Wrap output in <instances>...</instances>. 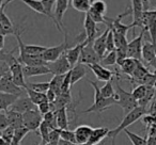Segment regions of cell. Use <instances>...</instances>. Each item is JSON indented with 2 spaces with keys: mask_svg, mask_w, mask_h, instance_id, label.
I'll use <instances>...</instances> for the list:
<instances>
[{
  "mask_svg": "<svg viewBox=\"0 0 156 145\" xmlns=\"http://www.w3.org/2000/svg\"><path fill=\"white\" fill-rule=\"evenodd\" d=\"M60 138H61V140H64V141H67V142L73 143V144H76V138H75V132H74V130H69V129L61 130L60 129Z\"/></svg>",
  "mask_w": 156,
  "mask_h": 145,
  "instance_id": "obj_44",
  "label": "cell"
},
{
  "mask_svg": "<svg viewBox=\"0 0 156 145\" xmlns=\"http://www.w3.org/2000/svg\"><path fill=\"white\" fill-rule=\"evenodd\" d=\"M45 145H51V144H49V143H47V144H45Z\"/></svg>",
  "mask_w": 156,
  "mask_h": 145,
  "instance_id": "obj_60",
  "label": "cell"
},
{
  "mask_svg": "<svg viewBox=\"0 0 156 145\" xmlns=\"http://www.w3.org/2000/svg\"><path fill=\"white\" fill-rule=\"evenodd\" d=\"M50 131H51V129H50V128L48 127L44 122H42V124L39 127V133H40V136H41L42 144L43 145H45L48 143V138H49Z\"/></svg>",
  "mask_w": 156,
  "mask_h": 145,
  "instance_id": "obj_41",
  "label": "cell"
},
{
  "mask_svg": "<svg viewBox=\"0 0 156 145\" xmlns=\"http://www.w3.org/2000/svg\"><path fill=\"white\" fill-rule=\"evenodd\" d=\"M132 2V14L133 22L130 24L133 28V35H136L135 29L140 27L142 29V15H143V5L141 0H133Z\"/></svg>",
  "mask_w": 156,
  "mask_h": 145,
  "instance_id": "obj_11",
  "label": "cell"
},
{
  "mask_svg": "<svg viewBox=\"0 0 156 145\" xmlns=\"http://www.w3.org/2000/svg\"><path fill=\"white\" fill-rule=\"evenodd\" d=\"M141 119H142V123L147 126V129L156 127V114L147 113V114H144L141 117Z\"/></svg>",
  "mask_w": 156,
  "mask_h": 145,
  "instance_id": "obj_43",
  "label": "cell"
},
{
  "mask_svg": "<svg viewBox=\"0 0 156 145\" xmlns=\"http://www.w3.org/2000/svg\"><path fill=\"white\" fill-rule=\"evenodd\" d=\"M124 132L126 133V136H128L129 141L133 143V145H147V138H143V136H138L137 133L129 131V130L125 129Z\"/></svg>",
  "mask_w": 156,
  "mask_h": 145,
  "instance_id": "obj_38",
  "label": "cell"
},
{
  "mask_svg": "<svg viewBox=\"0 0 156 145\" xmlns=\"http://www.w3.org/2000/svg\"><path fill=\"white\" fill-rule=\"evenodd\" d=\"M149 65L151 67H153V69H154V71H156V57L153 59V60L151 61V62H149Z\"/></svg>",
  "mask_w": 156,
  "mask_h": 145,
  "instance_id": "obj_55",
  "label": "cell"
},
{
  "mask_svg": "<svg viewBox=\"0 0 156 145\" xmlns=\"http://www.w3.org/2000/svg\"><path fill=\"white\" fill-rule=\"evenodd\" d=\"M37 111L40 112V114L43 116V115H45V114H47V113H49V112H51V108H50V104L48 102H43V104H41V105H39V106L37 107Z\"/></svg>",
  "mask_w": 156,
  "mask_h": 145,
  "instance_id": "obj_49",
  "label": "cell"
},
{
  "mask_svg": "<svg viewBox=\"0 0 156 145\" xmlns=\"http://www.w3.org/2000/svg\"><path fill=\"white\" fill-rule=\"evenodd\" d=\"M3 3H5V1H1V0H0V10L2 9V7H3Z\"/></svg>",
  "mask_w": 156,
  "mask_h": 145,
  "instance_id": "obj_58",
  "label": "cell"
},
{
  "mask_svg": "<svg viewBox=\"0 0 156 145\" xmlns=\"http://www.w3.org/2000/svg\"><path fill=\"white\" fill-rule=\"evenodd\" d=\"M8 117V123H9V126L14 129H17V128H20L24 126V123H23V114L18 112H15V111H7L5 112Z\"/></svg>",
  "mask_w": 156,
  "mask_h": 145,
  "instance_id": "obj_26",
  "label": "cell"
},
{
  "mask_svg": "<svg viewBox=\"0 0 156 145\" xmlns=\"http://www.w3.org/2000/svg\"><path fill=\"white\" fill-rule=\"evenodd\" d=\"M23 2L26 5H28L30 9H32L34 12L46 16L45 10H44L43 3H42V0H23Z\"/></svg>",
  "mask_w": 156,
  "mask_h": 145,
  "instance_id": "obj_30",
  "label": "cell"
},
{
  "mask_svg": "<svg viewBox=\"0 0 156 145\" xmlns=\"http://www.w3.org/2000/svg\"><path fill=\"white\" fill-rule=\"evenodd\" d=\"M69 48V44L67 41V32L64 33V42L58 46H54V47H47L46 51L42 54V59L45 61L46 63H51L58 60L62 54H64L67 49Z\"/></svg>",
  "mask_w": 156,
  "mask_h": 145,
  "instance_id": "obj_4",
  "label": "cell"
},
{
  "mask_svg": "<svg viewBox=\"0 0 156 145\" xmlns=\"http://www.w3.org/2000/svg\"><path fill=\"white\" fill-rule=\"evenodd\" d=\"M26 93L28 95L29 99L32 102V104L34 106H39V105L43 104V102H47V98H46V94H43V93H37L35 91H32L30 90L29 88H26Z\"/></svg>",
  "mask_w": 156,
  "mask_h": 145,
  "instance_id": "obj_28",
  "label": "cell"
},
{
  "mask_svg": "<svg viewBox=\"0 0 156 145\" xmlns=\"http://www.w3.org/2000/svg\"><path fill=\"white\" fill-rule=\"evenodd\" d=\"M154 89H155V91H156V82H155V85H154Z\"/></svg>",
  "mask_w": 156,
  "mask_h": 145,
  "instance_id": "obj_59",
  "label": "cell"
},
{
  "mask_svg": "<svg viewBox=\"0 0 156 145\" xmlns=\"http://www.w3.org/2000/svg\"><path fill=\"white\" fill-rule=\"evenodd\" d=\"M76 145H78V144H76ZM85 145H88V144H85Z\"/></svg>",
  "mask_w": 156,
  "mask_h": 145,
  "instance_id": "obj_62",
  "label": "cell"
},
{
  "mask_svg": "<svg viewBox=\"0 0 156 145\" xmlns=\"http://www.w3.org/2000/svg\"><path fill=\"white\" fill-rule=\"evenodd\" d=\"M0 92L16 96H22L24 94L22 88H18L16 85H14L10 71L0 79Z\"/></svg>",
  "mask_w": 156,
  "mask_h": 145,
  "instance_id": "obj_10",
  "label": "cell"
},
{
  "mask_svg": "<svg viewBox=\"0 0 156 145\" xmlns=\"http://www.w3.org/2000/svg\"><path fill=\"white\" fill-rule=\"evenodd\" d=\"M29 132L30 131H29L25 126L15 129V132H14V136H13V140H12L11 145H20V142L23 141V139H24L25 136L29 133Z\"/></svg>",
  "mask_w": 156,
  "mask_h": 145,
  "instance_id": "obj_33",
  "label": "cell"
},
{
  "mask_svg": "<svg viewBox=\"0 0 156 145\" xmlns=\"http://www.w3.org/2000/svg\"><path fill=\"white\" fill-rule=\"evenodd\" d=\"M115 50V39H113V33L112 31H109L108 35H107V40H106V54L107 52H110Z\"/></svg>",
  "mask_w": 156,
  "mask_h": 145,
  "instance_id": "obj_48",
  "label": "cell"
},
{
  "mask_svg": "<svg viewBox=\"0 0 156 145\" xmlns=\"http://www.w3.org/2000/svg\"><path fill=\"white\" fill-rule=\"evenodd\" d=\"M113 33V39H115V49H121V50H125L127 51V45H128V41L126 39V36L123 35L117 34L112 31Z\"/></svg>",
  "mask_w": 156,
  "mask_h": 145,
  "instance_id": "obj_36",
  "label": "cell"
},
{
  "mask_svg": "<svg viewBox=\"0 0 156 145\" xmlns=\"http://www.w3.org/2000/svg\"><path fill=\"white\" fill-rule=\"evenodd\" d=\"M69 73H71V85L73 87L77 81L81 80L87 75L88 66L87 65L80 64V63H77L75 66L72 67Z\"/></svg>",
  "mask_w": 156,
  "mask_h": 145,
  "instance_id": "obj_20",
  "label": "cell"
},
{
  "mask_svg": "<svg viewBox=\"0 0 156 145\" xmlns=\"http://www.w3.org/2000/svg\"><path fill=\"white\" fill-rule=\"evenodd\" d=\"M113 80H110L108 82H106L102 88H100L101 95L105 98H113L115 97V88H113Z\"/></svg>",
  "mask_w": 156,
  "mask_h": 145,
  "instance_id": "obj_32",
  "label": "cell"
},
{
  "mask_svg": "<svg viewBox=\"0 0 156 145\" xmlns=\"http://www.w3.org/2000/svg\"><path fill=\"white\" fill-rule=\"evenodd\" d=\"M110 29L107 28L105 30V32L103 34H101L100 36H98L93 42V49L95 50V52L98 54L101 59L106 54V40H107V35H108Z\"/></svg>",
  "mask_w": 156,
  "mask_h": 145,
  "instance_id": "obj_18",
  "label": "cell"
},
{
  "mask_svg": "<svg viewBox=\"0 0 156 145\" xmlns=\"http://www.w3.org/2000/svg\"><path fill=\"white\" fill-rule=\"evenodd\" d=\"M87 14L89 15V17L91 18V19L93 20L95 24L107 25V18H108V17H106V16H103V15H101V14H98V13H95V12L91 11V10H90Z\"/></svg>",
  "mask_w": 156,
  "mask_h": 145,
  "instance_id": "obj_46",
  "label": "cell"
},
{
  "mask_svg": "<svg viewBox=\"0 0 156 145\" xmlns=\"http://www.w3.org/2000/svg\"><path fill=\"white\" fill-rule=\"evenodd\" d=\"M145 94H147V85H138L136 87H134V90L132 92L133 97L135 98V100L137 102L142 99L145 96Z\"/></svg>",
  "mask_w": 156,
  "mask_h": 145,
  "instance_id": "obj_40",
  "label": "cell"
},
{
  "mask_svg": "<svg viewBox=\"0 0 156 145\" xmlns=\"http://www.w3.org/2000/svg\"><path fill=\"white\" fill-rule=\"evenodd\" d=\"M83 27H85V41L88 44H93L94 40L98 37L96 35L98 33V29L96 27V24L89 17L88 14H86L85 16Z\"/></svg>",
  "mask_w": 156,
  "mask_h": 145,
  "instance_id": "obj_14",
  "label": "cell"
},
{
  "mask_svg": "<svg viewBox=\"0 0 156 145\" xmlns=\"http://www.w3.org/2000/svg\"><path fill=\"white\" fill-rule=\"evenodd\" d=\"M88 82L92 85V88H93V90H94V102H93V105H91V107H90L89 109L83 111V113H92V112L101 113V112H103V111L107 110L108 108H110L113 105H117L115 97L105 98L101 95V91L98 85V82L90 80V79H88Z\"/></svg>",
  "mask_w": 156,
  "mask_h": 145,
  "instance_id": "obj_3",
  "label": "cell"
},
{
  "mask_svg": "<svg viewBox=\"0 0 156 145\" xmlns=\"http://www.w3.org/2000/svg\"><path fill=\"white\" fill-rule=\"evenodd\" d=\"M109 128L107 127H98L93 128V131L90 136V140L88 142V145H98L100 142H102L106 136H108Z\"/></svg>",
  "mask_w": 156,
  "mask_h": 145,
  "instance_id": "obj_21",
  "label": "cell"
},
{
  "mask_svg": "<svg viewBox=\"0 0 156 145\" xmlns=\"http://www.w3.org/2000/svg\"><path fill=\"white\" fill-rule=\"evenodd\" d=\"M46 66L49 68L50 73L54 74V76H58V75H66L69 71L72 69V66L69 62L66 59V54H62V56L56 60L55 62L47 63Z\"/></svg>",
  "mask_w": 156,
  "mask_h": 145,
  "instance_id": "obj_7",
  "label": "cell"
},
{
  "mask_svg": "<svg viewBox=\"0 0 156 145\" xmlns=\"http://www.w3.org/2000/svg\"><path fill=\"white\" fill-rule=\"evenodd\" d=\"M91 3H92L91 0H72L71 1V5L76 11L83 12L86 14L90 11Z\"/></svg>",
  "mask_w": 156,
  "mask_h": 145,
  "instance_id": "obj_29",
  "label": "cell"
},
{
  "mask_svg": "<svg viewBox=\"0 0 156 145\" xmlns=\"http://www.w3.org/2000/svg\"><path fill=\"white\" fill-rule=\"evenodd\" d=\"M0 145H9L2 138H1V136H0Z\"/></svg>",
  "mask_w": 156,
  "mask_h": 145,
  "instance_id": "obj_57",
  "label": "cell"
},
{
  "mask_svg": "<svg viewBox=\"0 0 156 145\" xmlns=\"http://www.w3.org/2000/svg\"><path fill=\"white\" fill-rule=\"evenodd\" d=\"M86 44H87V42L83 41V42H81V43L76 44V46H74V47H72V48H69V49L65 51L66 59L69 62L72 67H74L78 63L79 57H80V54H81V50H83V46H85Z\"/></svg>",
  "mask_w": 156,
  "mask_h": 145,
  "instance_id": "obj_17",
  "label": "cell"
},
{
  "mask_svg": "<svg viewBox=\"0 0 156 145\" xmlns=\"http://www.w3.org/2000/svg\"><path fill=\"white\" fill-rule=\"evenodd\" d=\"M55 115H56V122L58 129H69V116H67V108H61L59 110L55 111Z\"/></svg>",
  "mask_w": 156,
  "mask_h": 145,
  "instance_id": "obj_24",
  "label": "cell"
},
{
  "mask_svg": "<svg viewBox=\"0 0 156 145\" xmlns=\"http://www.w3.org/2000/svg\"><path fill=\"white\" fill-rule=\"evenodd\" d=\"M5 36H3V35L0 34V52L2 51L3 46H5Z\"/></svg>",
  "mask_w": 156,
  "mask_h": 145,
  "instance_id": "obj_54",
  "label": "cell"
},
{
  "mask_svg": "<svg viewBox=\"0 0 156 145\" xmlns=\"http://www.w3.org/2000/svg\"><path fill=\"white\" fill-rule=\"evenodd\" d=\"M90 10L95 12V13L105 16V14L107 12V5L103 0H94V1H92Z\"/></svg>",
  "mask_w": 156,
  "mask_h": 145,
  "instance_id": "obj_34",
  "label": "cell"
},
{
  "mask_svg": "<svg viewBox=\"0 0 156 145\" xmlns=\"http://www.w3.org/2000/svg\"><path fill=\"white\" fill-rule=\"evenodd\" d=\"M147 113V110L141 107H137L136 109H134L133 111H130L129 113L125 115L123 117V119L121 121V123L119 124L117 128H115L113 130H110L108 133V136L112 140V145H115V138L121 131H124L125 129H127L128 126L133 125L134 123H136L138 119H140L144 114Z\"/></svg>",
  "mask_w": 156,
  "mask_h": 145,
  "instance_id": "obj_1",
  "label": "cell"
},
{
  "mask_svg": "<svg viewBox=\"0 0 156 145\" xmlns=\"http://www.w3.org/2000/svg\"><path fill=\"white\" fill-rule=\"evenodd\" d=\"M11 1H5L2 9L0 10V34L3 35V36H7L9 34H14L16 29V27L13 25L12 20L10 19V17L5 12V7Z\"/></svg>",
  "mask_w": 156,
  "mask_h": 145,
  "instance_id": "obj_12",
  "label": "cell"
},
{
  "mask_svg": "<svg viewBox=\"0 0 156 145\" xmlns=\"http://www.w3.org/2000/svg\"><path fill=\"white\" fill-rule=\"evenodd\" d=\"M141 57H142V60L145 61V62H151L156 57V45H154L152 42L145 41L142 44Z\"/></svg>",
  "mask_w": 156,
  "mask_h": 145,
  "instance_id": "obj_23",
  "label": "cell"
},
{
  "mask_svg": "<svg viewBox=\"0 0 156 145\" xmlns=\"http://www.w3.org/2000/svg\"><path fill=\"white\" fill-rule=\"evenodd\" d=\"M92 131H93V128L88 125H80L78 126V127H76V129L74 130L75 138H76V144L78 145L88 144Z\"/></svg>",
  "mask_w": 156,
  "mask_h": 145,
  "instance_id": "obj_16",
  "label": "cell"
},
{
  "mask_svg": "<svg viewBox=\"0 0 156 145\" xmlns=\"http://www.w3.org/2000/svg\"><path fill=\"white\" fill-rule=\"evenodd\" d=\"M23 73H24L25 79L34 76L51 74L49 68L46 65H41V66H23Z\"/></svg>",
  "mask_w": 156,
  "mask_h": 145,
  "instance_id": "obj_19",
  "label": "cell"
},
{
  "mask_svg": "<svg viewBox=\"0 0 156 145\" xmlns=\"http://www.w3.org/2000/svg\"><path fill=\"white\" fill-rule=\"evenodd\" d=\"M42 3H43L44 10H45L46 16H47L49 19H51V22L55 24V26L57 27L56 20L54 18V14H52V8L56 5V0H42Z\"/></svg>",
  "mask_w": 156,
  "mask_h": 145,
  "instance_id": "obj_37",
  "label": "cell"
},
{
  "mask_svg": "<svg viewBox=\"0 0 156 145\" xmlns=\"http://www.w3.org/2000/svg\"><path fill=\"white\" fill-rule=\"evenodd\" d=\"M42 122H43V116L40 114L37 109L30 110L23 114V123L29 131H34V130L39 129Z\"/></svg>",
  "mask_w": 156,
  "mask_h": 145,
  "instance_id": "obj_9",
  "label": "cell"
},
{
  "mask_svg": "<svg viewBox=\"0 0 156 145\" xmlns=\"http://www.w3.org/2000/svg\"><path fill=\"white\" fill-rule=\"evenodd\" d=\"M43 122L51 130L58 129V127H57V122H56V115H55V112H49V113H47V114L43 115Z\"/></svg>",
  "mask_w": 156,
  "mask_h": 145,
  "instance_id": "obj_42",
  "label": "cell"
},
{
  "mask_svg": "<svg viewBox=\"0 0 156 145\" xmlns=\"http://www.w3.org/2000/svg\"><path fill=\"white\" fill-rule=\"evenodd\" d=\"M20 96L11 95V94L0 92V112H7L11 106L18 99Z\"/></svg>",
  "mask_w": 156,
  "mask_h": 145,
  "instance_id": "obj_25",
  "label": "cell"
},
{
  "mask_svg": "<svg viewBox=\"0 0 156 145\" xmlns=\"http://www.w3.org/2000/svg\"><path fill=\"white\" fill-rule=\"evenodd\" d=\"M60 129H54L50 131L49 138H48V143L51 145H58L60 141Z\"/></svg>",
  "mask_w": 156,
  "mask_h": 145,
  "instance_id": "obj_47",
  "label": "cell"
},
{
  "mask_svg": "<svg viewBox=\"0 0 156 145\" xmlns=\"http://www.w3.org/2000/svg\"><path fill=\"white\" fill-rule=\"evenodd\" d=\"M14 132H15V129L12 127H7L3 131H1V138L5 141L9 145H11L12 140H13V136H14Z\"/></svg>",
  "mask_w": 156,
  "mask_h": 145,
  "instance_id": "obj_45",
  "label": "cell"
},
{
  "mask_svg": "<svg viewBox=\"0 0 156 145\" xmlns=\"http://www.w3.org/2000/svg\"><path fill=\"white\" fill-rule=\"evenodd\" d=\"M145 33L144 29H141L140 33L138 36H135L132 41L128 42L127 45V58L135 59V60L141 61L142 57H141V50H142V44H143V35Z\"/></svg>",
  "mask_w": 156,
  "mask_h": 145,
  "instance_id": "obj_5",
  "label": "cell"
},
{
  "mask_svg": "<svg viewBox=\"0 0 156 145\" xmlns=\"http://www.w3.org/2000/svg\"><path fill=\"white\" fill-rule=\"evenodd\" d=\"M58 145H76V144H73V143H71V142H67V141L61 140V139H60V141H59Z\"/></svg>",
  "mask_w": 156,
  "mask_h": 145,
  "instance_id": "obj_56",
  "label": "cell"
},
{
  "mask_svg": "<svg viewBox=\"0 0 156 145\" xmlns=\"http://www.w3.org/2000/svg\"><path fill=\"white\" fill-rule=\"evenodd\" d=\"M27 88H29L32 91L37 93L46 94V92L49 90V81L48 82H37V83H27Z\"/></svg>",
  "mask_w": 156,
  "mask_h": 145,
  "instance_id": "obj_39",
  "label": "cell"
},
{
  "mask_svg": "<svg viewBox=\"0 0 156 145\" xmlns=\"http://www.w3.org/2000/svg\"><path fill=\"white\" fill-rule=\"evenodd\" d=\"M147 145H156V138L147 136Z\"/></svg>",
  "mask_w": 156,
  "mask_h": 145,
  "instance_id": "obj_53",
  "label": "cell"
},
{
  "mask_svg": "<svg viewBox=\"0 0 156 145\" xmlns=\"http://www.w3.org/2000/svg\"><path fill=\"white\" fill-rule=\"evenodd\" d=\"M10 69L9 66L5 62H2V61H0V79L2 78L7 73H9Z\"/></svg>",
  "mask_w": 156,
  "mask_h": 145,
  "instance_id": "obj_51",
  "label": "cell"
},
{
  "mask_svg": "<svg viewBox=\"0 0 156 145\" xmlns=\"http://www.w3.org/2000/svg\"><path fill=\"white\" fill-rule=\"evenodd\" d=\"M7 127H9L7 114L5 112H0V131H3Z\"/></svg>",
  "mask_w": 156,
  "mask_h": 145,
  "instance_id": "obj_50",
  "label": "cell"
},
{
  "mask_svg": "<svg viewBox=\"0 0 156 145\" xmlns=\"http://www.w3.org/2000/svg\"><path fill=\"white\" fill-rule=\"evenodd\" d=\"M88 68L91 69L92 73L95 75L96 79L98 81H105L108 82L110 80H113L115 77V71H112L110 69L106 68L101 64H93V65H88Z\"/></svg>",
  "mask_w": 156,
  "mask_h": 145,
  "instance_id": "obj_13",
  "label": "cell"
},
{
  "mask_svg": "<svg viewBox=\"0 0 156 145\" xmlns=\"http://www.w3.org/2000/svg\"><path fill=\"white\" fill-rule=\"evenodd\" d=\"M71 5V1L69 0H56L55 5V11H54V18L56 20L57 28L60 32L66 33V30L63 26V16L66 12L67 8Z\"/></svg>",
  "mask_w": 156,
  "mask_h": 145,
  "instance_id": "obj_6",
  "label": "cell"
},
{
  "mask_svg": "<svg viewBox=\"0 0 156 145\" xmlns=\"http://www.w3.org/2000/svg\"><path fill=\"white\" fill-rule=\"evenodd\" d=\"M46 98H47V102H49V104H52V102L56 100L57 98V94L55 93L54 91H51V90H48L47 92H46Z\"/></svg>",
  "mask_w": 156,
  "mask_h": 145,
  "instance_id": "obj_52",
  "label": "cell"
},
{
  "mask_svg": "<svg viewBox=\"0 0 156 145\" xmlns=\"http://www.w3.org/2000/svg\"><path fill=\"white\" fill-rule=\"evenodd\" d=\"M137 63H138V60L126 58L125 60L123 61V63L119 66L120 69H121V73H123V74L127 75L128 77H130L133 74V71H134L135 68H136Z\"/></svg>",
  "mask_w": 156,
  "mask_h": 145,
  "instance_id": "obj_27",
  "label": "cell"
},
{
  "mask_svg": "<svg viewBox=\"0 0 156 145\" xmlns=\"http://www.w3.org/2000/svg\"><path fill=\"white\" fill-rule=\"evenodd\" d=\"M64 77L65 75H58V76H54V78L49 81V89L51 91H54L57 94V96L60 95L61 85H62Z\"/></svg>",
  "mask_w": 156,
  "mask_h": 145,
  "instance_id": "obj_31",
  "label": "cell"
},
{
  "mask_svg": "<svg viewBox=\"0 0 156 145\" xmlns=\"http://www.w3.org/2000/svg\"><path fill=\"white\" fill-rule=\"evenodd\" d=\"M78 63L83 65H93V64H100L101 58L98 54L93 49V44H86L83 46V50H81L80 57H79V61Z\"/></svg>",
  "mask_w": 156,
  "mask_h": 145,
  "instance_id": "obj_8",
  "label": "cell"
},
{
  "mask_svg": "<svg viewBox=\"0 0 156 145\" xmlns=\"http://www.w3.org/2000/svg\"><path fill=\"white\" fill-rule=\"evenodd\" d=\"M101 65L103 66H112V65L117 64V52L115 50L110 52H107L102 59H101Z\"/></svg>",
  "mask_w": 156,
  "mask_h": 145,
  "instance_id": "obj_35",
  "label": "cell"
},
{
  "mask_svg": "<svg viewBox=\"0 0 156 145\" xmlns=\"http://www.w3.org/2000/svg\"><path fill=\"white\" fill-rule=\"evenodd\" d=\"M149 73H150L149 69L143 65L142 61H138L137 66H136V68H135V71H133L132 76L128 77V78H129L130 83L134 85V87H136L137 82H138L139 80H141V79H142L147 74H149Z\"/></svg>",
  "mask_w": 156,
  "mask_h": 145,
  "instance_id": "obj_22",
  "label": "cell"
},
{
  "mask_svg": "<svg viewBox=\"0 0 156 145\" xmlns=\"http://www.w3.org/2000/svg\"><path fill=\"white\" fill-rule=\"evenodd\" d=\"M39 145H43V144H42V143H41V144H39Z\"/></svg>",
  "mask_w": 156,
  "mask_h": 145,
  "instance_id": "obj_61",
  "label": "cell"
},
{
  "mask_svg": "<svg viewBox=\"0 0 156 145\" xmlns=\"http://www.w3.org/2000/svg\"><path fill=\"white\" fill-rule=\"evenodd\" d=\"M120 80L121 79L115 78V99L117 105H119L122 109H123L125 115L136 109L138 107V102L135 100L133 97L132 92H127L120 85Z\"/></svg>",
  "mask_w": 156,
  "mask_h": 145,
  "instance_id": "obj_2",
  "label": "cell"
},
{
  "mask_svg": "<svg viewBox=\"0 0 156 145\" xmlns=\"http://www.w3.org/2000/svg\"><path fill=\"white\" fill-rule=\"evenodd\" d=\"M35 109L37 108L32 104V102L29 99L28 96H26V97H18V99L12 105L9 110L15 111V112H18L20 114H24V113L28 112V111L35 110Z\"/></svg>",
  "mask_w": 156,
  "mask_h": 145,
  "instance_id": "obj_15",
  "label": "cell"
}]
</instances>
